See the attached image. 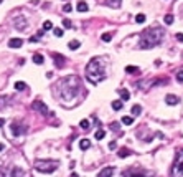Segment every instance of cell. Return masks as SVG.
<instances>
[{
  "label": "cell",
  "mask_w": 183,
  "mask_h": 177,
  "mask_svg": "<svg viewBox=\"0 0 183 177\" xmlns=\"http://www.w3.org/2000/svg\"><path fill=\"white\" fill-rule=\"evenodd\" d=\"M177 81L178 83H183V70H180L177 73Z\"/></svg>",
  "instance_id": "cell-34"
},
{
  "label": "cell",
  "mask_w": 183,
  "mask_h": 177,
  "mask_svg": "<svg viewBox=\"0 0 183 177\" xmlns=\"http://www.w3.org/2000/svg\"><path fill=\"white\" fill-rule=\"evenodd\" d=\"M172 177H183V149L177 152L172 166Z\"/></svg>",
  "instance_id": "cell-6"
},
{
  "label": "cell",
  "mask_w": 183,
  "mask_h": 177,
  "mask_svg": "<svg viewBox=\"0 0 183 177\" xmlns=\"http://www.w3.org/2000/svg\"><path fill=\"white\" fill-rule=\"evenodd\" d=\"M130 113H132L134 116H139V114L142 113V106H140V104H134L132 109H130Z\"/></svg>",
  "instance_id": "cell-20"
},
{
  "label": "cell",
  "mask_w": 183,
  "mask_h": 177,
  "mask_svg": "<svg viewBox=\"0 0 183 177\" xmlns=\"http://www.w3.org/2000/svg\"><path fill=\"white\" fill-rule=\"evenodd\" d=\"M177 40L178 41H183V33H177Z\"/></svg>",
  "instance_id": "cell-38"
},
{
  "label": "cell",
  "mask_w": 183,
  "mask_h": 177,
  "mask_svg": "<svg viewBox=\"0 0 183 177\" xmlns=\"http://www.w3.org/2000/svg\"><path fill=\"white\" fill-rule=\"evenodd\" d=\"M86 80L91 85H97L102 80H106V66L102 58H92L89 63L86 65Z\"/></svg>",
  "instance_id": "cell-3"
},
{
  "label": "cell",
  "mask_w": 183,
  "mask_h": 177,
  "mask_svg": "<svg viewBox=\"0 0 183 177\" xmlns=\"http://www.w3.org/2000/svg\"><path fill=\"white\" fill-rule=\"evenodd\" d=\"M125 71L130 75H135V73H139V68L137 66H125Z\"/></svg>",
  "instance_id": "cell-27"
},
{
  "label": "cell",
  "mask_w": 183,
  "mask_h": 177,
  "mask_svg": "<svg viewBox=\"0 0 183 177\" xmlns=\"http://www.w3.org/2000/svg\"><path fill=\"white\" fill-rule=\"evenodd\" d=\"M173 20H175V18H173V15H170V13H168V15H165V23H167V25H172Z\"/></svg>",
  "instance_id": "cell-30"
},
{
  "label": "cell",
  "mask_w": 183,
  "mask_h": 177,
  "mask_svg": "<svg viewBox=\"0 0 183 177\" xmlns=\"http://www.w3.org/2000/svg\"><path fill=\"white\" fill-rule=\"evenodd\" d=\"M104 136H106V132L102 131V129H97L96 134H94V137H96L97 141H101V139H104Z\"/></svg>",
  "instance_id": "cell-25"
},
{
  "label": "cell",
  "mask_w": 183,
  "mask_h": 177,
  "mask_svg": "<svg viewBox=\"0 0 183 177\" xmlns=\"http://www.w3.org/2000/svg\"><path fill=\"white\" fill-rule=\"evenodd\" d=\"M31 108H33L36 113H41L43 116H48V114H50V111H48V106H46V104L41 101V99H35V101L31 103Z\"/></svg>",
  "instance_id": "cell-8"
},
{
  "label": "cell",
  "mask_w": 183,
  "mask_h": 177,
  "mask_svg": "<svg viewBox=\"0 0 183 177\" xmlns=\"http://www.w3.org/2000/svg\"><path fill=\"white\" fill-rule=\"evenodd\" d=\"M26 25H28V23H26V20L23 18V17H17L15 20H13V27H15L17 30H20V31L25 30Z\"/></svg>",
  "instance_id": "cell-11"
},
{
  "label": "cell",
  "mask_w": 183,
  "mask_h": 177,
  "mask_svg": "<svg viewBox=\"0 0 183 177\" xmlns=\"http://www.w3.org/2000/svg\"><path fill=\"white\" fill-rule=\"evenodd\" d=\"M25 88H26V85L23 83V81H17V83H15V90H17V91H23Z\"/></svg>",
  "instance_id": "cell-24"
},
{
  "label": "cell",
  "mask_w": 183,
  "mask_h": 177,
  "mask_svg": "<svg viewBox=\"0 0 183 177\" xmlns=\"http://www.w3.org/2000/svg\"><path fill=\"white\" fill-rule=\"evenodd\" d=\"M63 10H64V12H66V13H68V12H71V10H73V7L69 5V3H66V5L63 7Z\"/></svg>",
  "instance_id": "cell-36"
},
{
  "label": "cell",
  "mask_w": 183,
  "mask_h": 177,
  "mask_svg": "<svg viewBox=\"0 0 183 177\" xmlns=\"http://www.w3.org/2000/svg\"><path fill=\"white\" fill-rule=\"evenodd\" d=\"M165 101H167V104H170V106H175V104L180 103V99H178V96H175V94H167Z\"/></svg>",
  "instance_id": "cell-14"
},
{
  "label": "cell",
  "mask_w": 183,
  "mask_h": 177,
  "mask_svg": "<svg viewBox=\"0 0 183 177\" xmlns=\"http://www.w3.org/2000/svg\"><path fill=\"white\" fill-rule=\"evenodd\" d=\"M79 147H81L82 151L89 149V147H91V141H89V139H81V141H79Z\"/></svg>",
  "instance_id": "cell-17"
},
{
  "label": "cell",
  "mask_w": 183,
  "mask_h": 177,
  "mask_svg": "<svg viewBox=\"0 0 183 177\" xmlns=\"http://www.w3.org/2000/svg\"><path fill=\"white\" fill-rule=\"evenodd\" d=\"M116 147H117L116 141H112V142H109V149H112V151H114V149H116Z\"/></svg>",
  "instance_id": "cell-37"
},
{
  "label": "cell",
  "mask_w": 183,
  "mask_h": 177,
  "mask_svg": "<svg viewBox=\"0 0 183 177\" xmlns=\"http://www.w3.org/2000/svg\"><path fill=\"white\" fill-rule=\"evenodd\" d=\"M152 171H145V169H140V167H129L122 172V177H153Z\"/></svg>",
  "instance_id": "cell-5"
},
{
  "label": "cell",
  "mask_w": 183,
  "mask_h": 177,
  "mask_svg": "<svg viewBox=\"0 0 183 177\" xmlns=\"http://www.w3.org/2000/svg\"><path fill=\"white\" fill-rule=\"evenodd\" d=\"M117 154H119V157H122V159H124V157L130 156V154H132V152L129 151L127 147H122V149H119V152H117Z\"/></svg>",
  "instance_id": "cell-18"
},
{
  "label": "cell",
  "mask_w": 183,
  "mask_h": 177,
  "mask_svg": "<svg viewBox=\"0 0 183 177\" xmlns=\"http://www.w3.org/2000/svg\"><path fill=\"white\" fill-rule=\"evenodd\" d=\"M63 27H64V28H71V22L69 20H63Z\"/></svg>",
  "instance_id": "cell-35"
},
{
  "label": "cell",
  "mask_w": 183,
  "mask_h": 177,
  "mask_svg": "<svg viewBox=\"0 0 183 177\" xmlns=\"http://www.w3.org/2000/svg\"><path fill=\"white\" fill-rule=\"evenodd\" d=\"M112 109H114V111H121L122 109V101H112Z\"/></svg>",
  "instance_id": "cell-26"
},
{
  "label": "cell",
  "mask_w": 183,
  "mask_h": 177,
  "mask_svg": "<svg viewBox=\"0 0 183 177\" xmlns=\"http://www.w3.org/2000/svg\"><path fill=\"white\" fill-rule=\"evenodd\" d=\"M134 122V118L132 116H124L122 118V124H125V126H130Z\"/></svg>",
  "instance_id": "cell-23"
},
{
  "label": "cell",
  "mask_w": 183,
  "mask_h": 177,
  "mask_svg": "<svg viewBox=\"0 0 183 177\" xmlns=\"http://www.w3.org/2000/svg\"><path fill=\"white\" fill-rule=\"evenodd\" d=\"M82 90V81L78 75H69L61 78L55 86V93L56 96L60 98L63 103L71 101V99H76L78 94L81 93Z\"/></svg>",
  "instance_id": "cell-1"
},
{
  "label": "cell",
  "mask_w": 183,
  "mask_h": 177,
  "mask_svg": "<svg viewBox=\"0 0 183 177\" xmlns=\"http://www.w3.org/2000/svg\"><path fill=\"white\" fill-rule=\"evenodd\" d=\"M68 46H69V50H78V48L81 46V43H79V41H78V40H71V41H69V45H68Z\"/></svg>",
  "instance_id": "cell-22"
},
{
  "label": "cell",
  "mask_w": 183,
  "mask_h": 177,
  "mask_svg": "<svg viewBox=\"0 0 183 177\" xmlns=\"http://www.w3.org/2000/svg\"><path fill=\"white\" fill-rule=\"evenodd\" d=\"M135 22H137V23H143V22H145V15H143V13L135 15Z\"/></svg>",
  "instance_id": "cell-28"
},
{
  "label": "cell",
  "mask_w": 183,
  "mask_h": 177,
  "mask_svg": "<svg viewBox=\"0 0 183 177\" xmlns=\"http://www.w3.org/2000/svg\"><path fill=\"white\" fill-rule=\"evenodd\" d=\"M26 129H28V127H26V126H23V124H20V122H12V126H10L12 136H15V137L21 136V134H25V132H26Z\"/></svg>",
  "instance_id": "cell-9"
},
{
  "label": "cell",
  "mask_w": 183,
  "mask_h": 177,
  "mask_svg": "<svg viewBox=\"0 0 183 177\" xmlns=\"http://www.w3.org/2000/svg\"><path fill=\"white\" fill-rule=\"evenodd\" d=\"M101 38H102V41H111L112 40V33H104Z\"/></svg>",
  "instance_id": "cell-32"
},
{
  "label": "cell",
  "mask_w": 183,
  "mask_h": 177,
  "mask_svg": "<svg viewBox=\"0 0 183 177\" xmlns=\"http://www.w3.org/2000/svg\"><path fill=\"white\" fill-rule=\"evenodd\" d=\"M76 10L78 12H87V10H89V7H87L86 2H82V0H81V2H78V3H76Z\"/></svg>",
  "instance_id": "cell-16"
},
{
  "label": "cell",
  "mask_w": 183,
  "mask_h": 177,
  "mask_svg": "<svg viewBox=\"0 0 183 177\" xmlns=\"http://www.w3.org/2000/svg\"><path fill=\"white\" fill-rule=\"evenodd\" d=\"M25 171L21 167H10L7 171H2V177H23Z\"/></svg>",
  "instance_id": "cell-7"
},
{
  "label": "cell",
  "mask_w": 183,
  "mask_h": 177,
  "mask_svg": "<svg viewBox=\"0 0 183 177\" xmlns=\"http://www.w3.org/2000/svg\"><path fill=\"white\" fill-rule=\"evenodd\" d=\"M53 33H55V36H58V38L63 36V30H61V28H53Z\"/></svg>",
  "instance_id": "cell-33"
},
{
  "label": "cell",
  "mask_w": 183,
  "mask_h": 177,
  "mask_svg": "<svg viewBox=\"0 0 183 177\" xmlns=\"http://www.w3.org/2000/svg\"><path fill=\"white\" fill-rule=\"evenodd\" d=\"M119 94H121L122 101H127L129 98H130V93H129L127 90H124V88H122V90H119Z\"/></svg>",
  "instance_id": "cell-19"
},
{
  "label": "cell",
  "mask_w": 183,
  "mask_h": 177,
  "mask_svg": "<svg viewBox=\"0 0 183 177\" xmlns=\"http://www.w3.org/2000/svg\"><path fill=\"white\" fill-rule=\"evenodd\" d=\"M79 126H81V129H87V127H89V121H87V119H82V121L79 122Z\"/></svg>",
  "instance_id": "cell-31"
},
{
  "label": "cell",
  "mask_w": 183,
  "mask_h": 177,
  "mask_svg": "<svg viewBox=\"0 0 183 177\" xmlns=\"http://www.w3.org/2000/svg\"><path fill=\"white\" fill-rule=\"evenodd\" d=\"M163 36H165V31H163L162 27H148L145 31L140 33V43L139 46L140 48H153V46L160 45L163 41Z\"/></svg>",
  "instance_id": "cell-2"
},
{
  "label": "cell",
  "mask_w": 183,
  "mask_h": 177,
  "mask_svg": "<svg viewBox=\"0 0 183 177\" xmlns=\"http://www.w3.org/2000/svg\"><path fill=\"white\" fill-rule=\"evenodd\" d=\"M51 28H53V23H51L50 20H46L45 23H43V31L45 30H51Z\"/></svg>",
  "instance_id": "cell-29"
},
{
  "label": "cell",
  "mask_w": 183,
  "mask_h": 177,
  "mask_svg": "<svg viewBox=\"0 0 183 177\" xmlns=\"http://www.w3.org/2000/svg\"><path fill=\"white\" fill-rule=\"evenodd\" d=\"M33 61H35L36 65H43V55H40V53H35V55H33Z\"/></svg>",
  "instance_id": "cell-21"
},
{
  "label": "cell",
  "mask_w": 183,
  "mask_h": 177,
  "mask_svg": "<svg viewBox=\"0 0 183 177\" xmlns=\"http://www.w3.org/2000/svg\"><path fill=\"white\" fill-rule=\"evenodd\" d=\"M3 124H5V119H3V118H0V126H3Z\"/></svg>",
  "instance_id": "cell-40"
},
{
  "label": "cell",
  "mask_w": 183,
  "mask_h": 177,
  "mask_svg": "<svg viewBox=\"0 0 183 177\" xmlns=\"http://www.w3.org/2000/svg\"><path fill=\"white\" fill-rule=\"evenodd\" d=\"M60 166V161H53V159H36L35 161V169L41 174H51L55 172Z\"/></svg>",
  "instance_id": "cell-4"
},
{
  "label": "cell",
  "mask_w": 183,
  "mask_h": 177,
  "mask_svg": "<svg viewBox=\"0 0 183 177\" xmlns=\"http://www.w3.org/2000/svg\"><path fill=\"white\" fill-rule=\"evenodd\" d=\"M3 149H5V146H3V144H0V152L3 151Z\"/></svg>",
  "instance_id": "cell-41"
},
{
  "label": "cell",
  "mask_w": 183,
  "mask_h": 177,
  "mask_svg": "<svg viewBox=\"0 0 183 177\" xmlns=\"http://www.w3.org/2000/svg\"><path fill=\"white\" fill-rule=\"evenodd\" d=\"M122 3V0H106V5L111 7V8H119Z\"/></svg>",
  "instance_id": "cell-15"
},
{
  "label": "cell",
  "mask_w": 183,
  "mask_h": 177,
  "mask_svg": "<svg viewBox=\"0 0 183 177\" xmlns=\"http://www.w3.org/2000/svg\"><path fill=\"white\" fill-rule=\"evenodd\" d=\"M112 174H114V167H104L99 174H97V177H112Z\"/></svg>",
  "instance_id": "cell-12"
},
{
  "label": "cell",
  "mask_w": 183,
  "mask_h": 177,
  "mask_svg": "<svg viewBox=\"0 0 183 177\" xmlns=\"http://www.w3.org/2000/svg\"><path fill=\"white\" fill-rule=\"evenodd\" d=\"M21 45H23V40H21V38H10V40H8V46H10V48H20Z\"/></svg>",
  "instance_id": "cell-13"
},
{
  "label": "cell",
  "mask_w": 183,
  "mask_h": 177,
  "mask_svg": "<svg viewBox=\"0 0 183 177\" xmlns=\"http://www.w3.org/2000/svg\"><path fill=\"white\" fill-rule=\"evenodd\" d=\"M51 58L55 60V65L58 66V68H63V66L66 65V58L63 55H60V53H51Z\"/></svg>",
  "instance_id": "cell-10"
},
{
  "label": "cell",
  "mask_w": 183,
  "mask_h": 177,
  "mask_svg": "<svg viewBox=\"0 0 183 177\" xmlns=\"http://www.w3.org/2000/svg\"><path fill=\"white\" fill-rule=\"evenodd\" d=\"M111 127L114 129V131H117V127H119V124H117V122H112V124H111Z\"/></svg>",
  "instance_id": "cell-39"
}]
</instances>
